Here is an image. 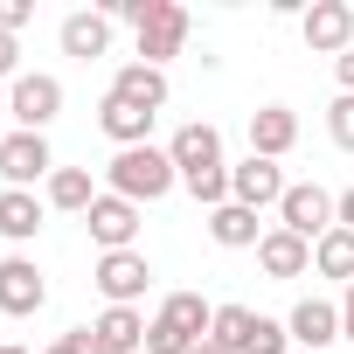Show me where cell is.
Returning <instances> with one entry per match:
<instances>
[{
  "instance_id": "obj_1",
  "label": "cell",
  "mask_w": 354,
  "mask_h": 354,
  "mask_svg": "<svg viewBox=\"0 0 354 354\" xmlns=\"http://www.w3.org/2000/svg\"><path fill=\"white\" fill-rule=\"evenodd\" d=\"M167 160H174V174H181V188L195 195V202H209V209H223L230 202V167H223V132L216 125H181L174 132V146H167Z\"/></svg>"
},
{
  "instance_id": "obj_2",
  "label": "cell",
  "mask_w": 354,
  "mask_h": 354,
  "mask_svg": "<svg viewBox=\"0 0 354 354\" xmlns=\"http://www.w3.org/2000/svg\"><path fill=\"white\" fill-rule=\"evenodd\" d=\"M104 21H132L139 35V63H167V56H181L188 49V8H174V0H111Z\"/></svg>"
},
{
  "instance_id": "obj_3",
  "label": "cell",
  "mask_w": 354,
  "mask_h": 354,
  "mask_svg": "<svg viewBox=\"0 0 354 354\" xmlns=\"http://www.w3.org/2000/svg\"><path fill=\"white\" fill-rule=\"evenodd\" d=\"M104 181H111V195H125V202L139 209V202H160L181 174H174V160H167L160 146H125V153L104 167Z\"/></svg>"
},
{
  "instance_id": "obj_4",
  "label": "cell",
  "mask_w": 354,
  "mask_h": 354,
  "mask_svg": "<svg viewBox=\"0 0 354 354\" xmlns=\"http://www.w3.org/2000/svg\"><path fill=\"white\" fill-rule=\"evenodd\" d=\"M278 230H292V236L319 243V236L333 230V195H326L319 181H299V188H285V202H278Z\"/></svg>"
},
{
  "instance_id": "obj_5",
  "label": "cell",
  "mask_w": 354,
  "mask_h": 354,
  "mask_svg": "<svg viewBox=\"0 0 354 354\" xmlns=\"http://www.w3.org/2000/svg\"><path fill=\"white\" fill-rule=\"evenodd\" d=\"M306 49L333 56V63L354 49V8H347V0H313V8H306Z\"/></svg>"
},
{
  "instance_id": "obj_6",
  "label": "cell",
  "mask_w": 354,
  "mask_h": 354,
  "mask_svg": "<svg viewBox=\"0 0 354 354\" xmlns=\"http://www.w3.org/2000/svg\"><path fill=\"white\" fill-rule=\"evenodd\" d=\"M42 174H56L42 132H8V139H0V181H8V188H28V181H42Z\"/></svg>"
},
{
  "instance_id": "obj_7",
  "label": "cell",
  "mask_w": 354,
  "mask_h": 354,
  "mask_svg": "<svg viewBox=\"0 0 354 354\" xmlns=\"http://www.w3.org/2000/svg\"><path fill=\"white\" fill-rule=\"evenodd\" d=\"M230 202L236 209H278L285 202V174H278V160H243V167H230Z\"/></svg>"
},
{
  "instance_id": "obj_8",
  "label": "cell",
  "mask_w": 354,
  "mask_h": 354,
  "mask_svg": "<svg viewBox=\"0 0 354 354\" xmlns=\"http://www.w3.org/2000/svg\"><path fill=\"white\" fill-rule=\"evenodd\" d=\"M42 306H49L42 271H35L28 257H8V264H0V313H8V319H35Z\"/></svg>"
},
{
  "instance_id": "obj_9",
  "label": "cell",
  "mask_w": 354,
  "mask_h": 354,
  "mask_svg": "<svg viewBox=\"0 0 354 354\" xmlns=\"http://www.w3.org/2000/svg\"><path fill=\"white\" fill-rule=\"evenodd\" d=\"M8 111L21 118V132H42V125L63 111V84H56V77H42V70H35V77H15V91H8Z\"/></svg>"
},
{
  "instance_id": "obj_10",
  "label": "cell",
  "mask_w": 354,
  "mask_h": 354,
  "mask_svg": "<svg viewBox=\"0 0 354 354\" xmlns=\"http://www.w3.org/2000/svg\"><path fill=\"white\" fill-rule=\"evenodd\" d=\"M146 278H153V264H146L139 250H104V257H97V292H104L111 306H132V299L146 292Z\"/></svg>"
},
{
  "instance_id": "obj_11",
  "label": "cell",
  "mask_w": 354,
  "mask_h": 354,
  "mask_svg": "<svg viewBox=\"0 0 354 354\" xmlns=\"http://www.w3.org/2000/svg\"><path fill=\"white\" fill-rule=\"evenodd\" d=\"M160 326H167L174 340L202 347V340L216 333V306H202V292H167V306H160Z\"/></svg>"
},
{
  "instance_id": "obj_12",
  "label": "cell",
  "mask_w": 354,
  "mask_h": 354,
  "mask_svg": "<svg viewBox=\"0 0 354 354\" xmlns=\"http://www.w3.org/2000/svg\"><path fill=\"white\" fill-rule=\"evenodd\" d=\"M84 223H91V236H97L104 250H132V236H139V209H132L125 195H97Z\"/></svg>"
},
{
  "instance_id": "obj_13",
  "label": "cell",
  "mask_w": 354,
  "mask_h": 354,
  "mask_svg": "<svg viewBox=\"0 0 354 354\" xmlns=\"http://www.w3.org/2000/svg\"><path fill=\"white\" fill-rule=\"evenodd\" d=\"M104 97H118V104H132V111H153L160 118V104H167V77L153 70V63H125L118 77H111V91Z\"/></svg>"
},
{
  "instance_id": "obj_14",
  "label": "cell",
  "mask_w": 354,
  "mask_h": 354,
  "mask_svg": "<svg viewBox=\"0 0 354 354\" xmlns=\"http://www.w3.org/2000/svg\"><path fill=\"white\" fill-rule=\"evenodd\" d=\"M292 146H299V118H292L285 104L250 111V153H257V160H285Z\"/></svg>"
},
{
  "instance_id": "obj_15",
  "label": "cell",
  "mask_w": 354,
  "mask_h": 354,
  "mask_svg": "<svg viewBox=\"0 0 354 354\" xmlns=\"http://www.w3.org/2000/svg\"><path fill=\"white\" fill-rule=\"evenodd\" d=\"M257 264H264V278H306V271H313V243L292 236V230H264Z\"/></svg>"
},
{
  "instance_id": "obj_16",
  "label": "cell",
  "mask_w": 354,
  "mask_h": 354,
  "mask_svg": "<svg viewBox=\"0 0 354 354\" xmlns=\"http://www.w3.org/2000/svg\"><path fill=\"white\" fill-rule=\"evenodd\" d=\"M285 333H292L299 347H333V340H340V306H326V299H299L292 319H285Z\"/></svg>"
},
{
  "instance_id": "obj_17",
  "label": "cell",
  "mask_w": 354,
  "mask_h": 354,
  "mask_svg": "<svg viewBox=\"0 0 354 354\" xmlns=\"http://www.w3.org/2000/svg\"><path fill=\"white\" fill-rule=\"evenodd\" d=\"M91 333H97L104 354H139V347H146V319H139V306H104V319H97Z\"/></svg>"
},
{
  "instance_id": "obj_18",
  "label": "cell",
  "mask_w": 354,
  "mask_h": 354,
  "mask_svg": "<svg viewBox=\"0 0 354 354\" xmlns=\"http://www.w3.org/2000/svg\"><path fill=\"white\" fill-rule=\"evenodd\" d=\"M209 236H216L223 250H250V243H264V230H257V209H236V202L209 209Z\"/></svg>"
},
{
  "instance_id": "obj_19",
  "label": "cell",
  "mask_w": 354,
  "mask_h": 354,
  "mask_svg": "<svg viewBox=\"0 0 354 354\" xmlns=\"http://www.w3.org/2000/svg\"><path fill=\"white\" fill-rule=\"evenodd\" d=\"M104 49H111V21H104V15H70V21H63V56H84V63H91V56H104Z\"/></svg>"
},
{
  "instance_id": "obj_20",
  "label": "cell",
  "mask_w": 354,
  "mask_h": 354,
  "mask_svg": "<svg viewBox=\"0 0 354 354\" xmlns=\"http://www.w3.org/2000/svg\"><path fill=\"white\" fill-rule=\"evenodd\" d=\"M97 125H104V139H118V153H125V146H146V132H153V111H132V104L104 97Z\"/></svg>"
},
{
  "instance_id": "obj_21",
  "label": "cell",
  "mask_w": 354,
  "mask_h": 354,
  "mask_svg": "<svg viewBox=\"0 0 354 354\" xmlns=\"http://www.w3.org/2000/svg\"><path fill=\"white\" fill-rule=\"evenodd\" d=\"M313 271H319V278H347V285H354V230H340V223H333V230L313 243Z\"/></svg>"
},
{
  "instance_id": "obj_22",
  "label": "cell",
  "mask_w": 354,
  "mask_h": 354,
  "mask_svg": "<svg viewBox=\"0 0 354 354\" xmlns=\"http://www.w3.org/2000/svg\"><path fill=\"white\" fill-rule=\"evenodd\" d=\"M42 230V202L28 195V188H8L0 195V236H15V243H28Z\"/></svg>"
},
{
  "instance_id": "obj_23",
  "label": "cell",
  "mask_w": 354,
  "mask_h": 354,
  "mask_svg": "<svg viewBox=\"0 0 354 354\" xmlns=\"http://www.w3.org/2000/svg\"><path fill=\"white\" fill-rule=\"evenodd\" d=\"M257 319H264V313H250V306H216V333H209V340H223L230 354H250Z\"/></svg>"
},
{
  "instance_id": "obj_24",
  "label": "cell",
  "mask_w": 354,
  "mask_h": 354,
  "mask_svg": "<svg viewBox=\"0 0 354 354\" xmlns=\"http://www.w3.org/2000/svg\"><path fill=\"white\" fill-rule=\"evenodd\" d=\"M49 202H56V209H77V216H91L97 188H91V174H84V167H56V174H49Z\"/></svg>"
},
{
  "instance_id": "obj_25",
  "label": "cell",
  "mask_w": 354,
  "mask_h": 354,
  "mask_svg": "<svg viewBox=\"0 0 354 354\" xmlns=\"http://www.w3.org/2000/svg\"><path fill=\"white\" fill-rule=\"evenodd\" d=\"M326 132H333V146H340V153H354V97H333Z\"/></svg>"
},
{
  "instance_id": "obj_26",
  "label": "cell",
  "mask_w": 354,
  "mask_h": 354,
  "mask_svg": "<svg viewBox=\"0 0 354 354\" xmlns=\"http://www.w3.org/2000/svg\"><path fill=\"white\" fill-rule=\"evenodd\" d=\"M42 354H104V347H97V333H91V326H70V333H63V340H49Z\"/></svg>"
},
{
  "instance_id": "obj_27",
  "label": "cell",
  "mask_w": 354,
  "mask_h": 354,
  "mask_svg": "<svg viewBox=\"0 0 354 354\" xmlns=\"http://www.w3.org/2000/svg\"><path fill=\"white\" fill-rule=\"evenodd\" d=\"M28 15H35L28 0H0V35H21V28H28Z\"/></svg>"
},
{
  "instance_id": "obj_28",
  "label": "cell",
  "mask_w": 354,
  "mask_h": 354,
  "mask_svg": "<svg viewBox=\"0 0 354 354\" xmlns=\"http://www.w3.org/2000/svg\"><path fill=\"white\" fill-rule=\"evenodd\" d=\"M15 63H21V42H15V35H0V77H15Z\"/></svg>"
},
{
  "instance_id": "obj_29",
  "label": "cell",
  "mask_w": 354,
  "mask_h": 354,
  "mask_svg": "<svg viewBox=\"0 0 354 354\" xmlns=\"http://www.w3.org/2000/svg\"><path fill=\"white\" fill-rule=\"evenodd\" d=\"M333 223H340V230H354V188H347V195H333Z\"/></svg>"
},
{
  "instance_id": "obj_30",
  "label": "cell",
  "mask_w": 354,
  "mask_h": 354,
  "mask_svg": "<svg viewBox=\"0 0 354 354\" xmlns=\"http://www.w3.org/2000/svg\"><path fill=\"white\" fill-rule=\"evenodd\" d=\"M333 70H340V97H354V49H347V56H340Z\"/></svg>"
},
{
  "instance_id": "obj_31",
  "label": "cell",
  "mask_w": 354,
  "mask_h": 354,
  "mask_svg": "<svg viewBox=\"0 0 354 354\" xmlns=\"http://www.w3.org/2000/svg\"><path fill=\"white\" fill-rule=\"evenodd\" d=\"M340 340H354V285H347V306H340Z\"/></svg>"
},
{
  "instance_id": "obj_32",
  "label": "cell",
  "mask_w": 354,
  "mask_h": 354,
  "mask_svg": "<svg viewBox=\"0 0 354 354\" xmlns=\"http://www.w3.org/2000/svg\"><path fill=\"white\" fill-rule=\"evenodd\" d=\"M195 354H230V347H223V340H202V347H195Z\"/></svg>"
},
{
  "instance_id": "obj_33",
  "label": "cell",
  "mask_w": 354,
  "mask_h": 354,
  "mask_svg": "<svg viewBox=\"0 0 354 354\" xmlns=\"http://www.w3.org/2000/svg\"><path fill=\"white\" fill-rule=\"evenodd\" d=\"M0 354H28V347H15V340H0Z\"/></svg>"
}]
</instances>
